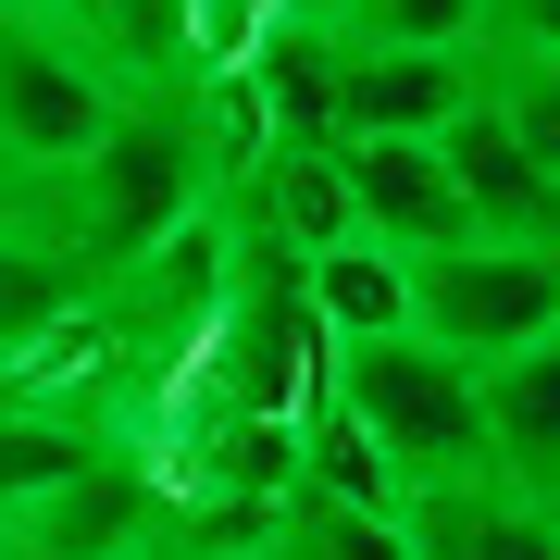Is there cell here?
Segmentation results:
<instances>
[{
  "instance_id": "cell-1",
  "label": "cell",
  "mask_w": 560,
  "mask_h": 560,
  "mask_svg": "<svg viewBox=\"0 0 560 560\" xmlns=\"http://www.w3.org/2000/svg\"><path fill=\"white\" fill-rule=\"evenodd\" d=\"M212 200H224V162H212V125H200V88H187V101L113 113L101 138L62 162V175L13 187V212L38 224L88 287H113L125 261H150L187 212H212Z\"/></svg>"
},
{
  "instance_id": "cell-2",
  "label": "cell",
  "mask_w": 560,
  "mask_h": 560,
  "mask_svg": "<svg viewBox=\"0 0 560 560\" xmlns=\"http://www.w3.org/2000/svg\"><path fill=\"white\" fill-rule=\"evenodd\" d=\"M324 399H337L361 436H374V460L411 486H460L486 474V423H474V374L460 361H436L423 337H374V349H324Z\"/></svg>"
},
{
  "instance_id": "cell-3",
  "label": "cell",
  "mask_w": 560,
  "mask_h": 560,
  "mask_svg": "<svg viewBox=\"0 0 560 560\" xmlns=\"http://www.w3.org/2000/svg\"><path fill=\"white\" fill-rule=\"evenodd\" d=\"M411 337L486 374V361L560 337V249H511V237H460L436 261H411Z\"/></svg>"
},
{
  "instance_id": "cell-4",
  "label": "cell",
  "mask_w": 560,
  "mask_h": 560,
  "mask_svg": "<svg viewBox=\"0 0 560 560\" xmlns=\"http://www.w3.org/2000/svg\"><path fill=\"white\" fill-rule=\"evenodd\" d=\"M113 113H125V101L75 62L62 25L0 13V200H13V187H38V175H62V162L101 138Z\"/></svg>"
},
{
  "instance_id": "cell-5",
  "label": "cell",
  "mask_w": 560,
  "mask_h": 560,
  "mask_svg": "<svg viewBox=\"0 0 560 560\" xmlns=\"http://www.w3.org/2000/svg\"><path fill=\"white\" fill-rule=\"evenodd\" d=\"M324 150H337V187H349V237H374L399 261H436V249L474 237L436 138H324Z\"/></svg>"
},
{
  "instance_id": "cell-6",
  "label": "cell",
  "mask_w": 560,
  "mask_h": 560,
  "mask_svg": "<svg viewBox=\"0 0 560 560\" xmlns=\"http://www.w3.org/2000/svg\"><path fill=\"white\" fill-rule=\"evenodd\" d=\"M474 101V50H349L324 75V138H436Z\"/></svg>"
},
{
  "instance_id": "cell-7",
  "label": "cell",
  "mask_w": 560,
  "mask_h": 560,
  "mask_svg": "<svg viewBox=\"0 0 560 560\" xmlns=\"http://www.w3.org/2000/svg\"><path fill=\"white\" fill-rule=\"evenodd\" d=\"M436 162L460 187V212H474V237H511V249H560V187L536 175V162L511 150V125L486 113V88L436 125Z\"/></svg>"
},
{
  "instance_id": "cell-8",
  "label": "cell",
  "mask_w": 560,
  "mask_h": 560,
  "mask_svg": "<svg viewBox=\"0 0 560 560\" xmlns=\"http://www.w3.org/2000/svg\"><path fill=\"white\" fill-rule=\"evenodd\" d=\"M399 548L411 560H560V511L499 486V474H460V486H411L399 499Z\"/></svg>"
},
{
  "instance_id": "cell-9",
  "label": "cell",
  "mask_w": 560,
  "mask_h": 560,
  "mask_svg": "<svg viewBox=\"0 0 560 560\" xmlns=\"http://www.w3.org/2000/svg\"><path fill=\"white\" fill-rule=\"evenodd\" d=\"M62 38H75V62L113 88L125 113H138V101H187V88H200L187 0H75V13H62Z\"/></svg>"
},
{
  "instance_id": "cell-10",
  "label": "cell",
  "mask_w": 560,
  "mask_h": 560,
  "mask_svg": "<svg viewBox=\"0 0 560 560\" xmlns=\"http://www.w3.org/2000/svg\"><path fill=\"white\" fill-rule=\"evenodd\" d=\"M474 423H486V474L523 499H560V337L511 349L474 374Z\"/></svg>"
},
{
  "instance_id": "cell-11",
  "label": "cell",
  "mask_w": 560,
  "mask_h": 560,
  "mask_svg": "<svg viewBox=\"0 0 560 560\" xmlns=\"http://www.w3.org/2000/svg\"><path fill=\"white\" fill-rule=\"evenodd\" d=\"M300 300L324 324V349H374V337H411V261L374 249V237H337L300 261Z\"/></svg>"
},
{
  "instance_id": "cell-12",
  "label": "cell",
  "mask_w": 560,
  "mask_h": 560,
  "mask_svg": "<svg viewBox=\"0 0 560 560\" xmlns=\"http://www.w3.org/2000/svg\"><path fill=\"white\" fill-rule=\"evenodd\" d=\"M101 448H125L113 423H88V411H62V399H13V386H0V523H25L50 486H75Z\"/></svg>"
},
{
  "instance_id": "cell-13",
  "label": "cell",
  "mask_w": 560,
  "mask_h": 560,
  "mask_svg": "<svg viewBox=\"0 0 560 560\" xmlns=\"http://www.w3.org/2000/svg\"><path fill=\"white\" fill-rule=\"evenodd\" d=\"M75 300H88V275H75V261H62L38 224L13 212V200H0V361H13V349H38Z\"/></svg>"
},
{
  "instance_id": "cell-14",
  "label": "cell",
  "mask_w": 560,
  "mask_h": 560,
  "mask_svg": "<svg viewBox=\"0 0 560 560\" xmlns=\"http://www.w3.org/2000/svg\"><path fill=\"white\" fill-rule=\"evenodd\" d=\"M287 436H300V486H312V499H361V511H399V474L374 460V436H361V423H349L337 399H324V386L300 399V423H287Z\"/></svg>"
},
{
  "instance_id": "cell-15",
  "label": "cell",
  "mask_w": 560,
  "mask_h": 560,
  "mask_svg": "<svg viewBox=\"0 0 560 560\" xmlns=\"http://www.w3.org/2000/svg\"><path fill=\"white\" fill-rule=\"evenodd\" d=\"M275 560H411L399 548V511H361V499H312V486H287L275 499Z\"/></svg>"
},
{
  "instance_id": "cell-16",
  "label": "cell",
  "mask_w": 560,
  "mask_h": 560,
  "mask_svg": "<svg viewBox=\"0 0 560 560\" xmlns=\"http://www.w3.org/2000/svg\"><path fill=\"white\" fill-rule=\"evenodd\" d=\"M474 88H486V113L511 125V150L560 187V62H486L474 50Z\"/></svg>"
},
{
  "instance_id": "cell-17",
  "label": "cell",
  "mask_w": 560,
  "mask_h": 560,
  "mask_svg": "<svg viewBox=\"0 0 560 560\" xmlns=\"http://www.w3.org/2000/svg\"><path fill=\"white\" fill-rule=\"evenodd\" d=\"M349 50H474V0H349Z\"/></svg>"
},
{
  "instance_id": "cell-18",
  "label": "cell",
  "mask_w": 560,
  "mask_h": 560,
  "mask_svg": "<svg viewBox=\"0 0 560 560\" xmlns=\"http://www.w3.org/2000/svg\"><path fill=\"white\" fill-rule=\"evenodd\" d=\"M486 62H560V0H474Z\"/></svg>"
},
{
  "instance_id": "cell-19",
  "label": "cell",
  "mask_w": 560,
  "mask_h": 560,
  "mask_svg": "<svg viewBox=\"0 0 560 560\" xmlns=\"http://www.w3.org/2000/svg\"><path fill=\"white\" fill-rule=\"evenodd\" d=\"M261 13H287V25H324V38H337V13H349V0H261Z\"/></svg>"
},
{
  "instance_id": "cell-20",
  "label": "cell",
  "mask_w": 560,
  "mask_h": 560,
  "mask_svg": "<svg viewBox=\"0 0 560 560\" xmlns=\"http://www.w3.org/2000/svg\"><path fill=\"white\" fill-rule=\"evenodd\" d=\"M0 13H38V25H62V13H75V0H0Z\"/></svg>"
},
{
  "instance_id": "cell-21",
  "label": "cell",
  "mask_w": 560,
  "mask_h": 560,
  "mask_svg": "<svg viewBox=\"0 0 560 560\" xmlns=\"http://www.w3.org/2000/svg\"><path fill=\"white\" fill-rule=\"evenodd\" d=\"M212 560H275V548H212Z\"/></svg>"
},
{
  "instance_id": "cell-22",
  "label": "cell",
  "mask_w": 560,
  "mask_h": 560,
  "mask_svg": "<svg viewBox=\"0 0 560 560\" xmlns=\"http://www.w3.org/2000/svg\"><path fill=\"white\" fill-rule=\"evenodd\" d=\"M0 560H13V548H0Z\"/></svg>"
},
{
  "instance_id": "cell-23",
  "label": "cell",
  "mask_w": 560,
  "mask_h": 560,
  "mask_svg": "<svg viewBox=\"0 0 560 560\" xmlns=\"http://www.w3.org/2000/svg\"><path fill=\"white\" fill-rule=\"evenodd\" d=\"M548 511H560V499H548Z\"/></svg>"
}]
</instances>
